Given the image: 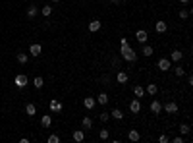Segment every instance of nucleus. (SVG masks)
<instances>
[{"label": "nucleus", "instance_id": "nucleus-7", "mask_svg": "<svg viewBox=\"0 0 193 143\" xmlns=\"http://www.w3.org/2000/svg\"><path fill=\"white\" fill-rule=\"evenodd\" d=\"M135 39L139 41V43H145L147 39H149V35H147V31H143V29H139L137 33H135Z\"/></svg>", "mask_w": 193, "mask_h": 143}, {"label": "nucleus", "instance_id": "nucleus-11", "mask_svg": "<svg viewBox=\"0 0 193 143\" xmlns=\"http://www.w3.org/2000/svg\"><path fill=\"white\" fill-rule=\"evenodd\" d=\"M50 124H52V118L48 116V114H43V118H41V126H43V128H48Z\"/></svg>", "mask_w": 193, "mask_h": 143}, {"label": "nucleus", "instance_id": "nucleus-20", "mask_svg": "<svg viewBox=\"0 0 193 143\" xmlns=\"http://www.w3.org/2000/svg\"><path fill=\"white\" fill-rule=\"evenodd\" d=\"M97 103H101V104H108V95H106V93H101V95L97 97Z\"/></svg>", "mask_w": 193, "mask_h": 143}, {"label": "nucleus", "instance_id": "nucleus-16", "mask_svg": "<svg viewBox=\"0 0 193 143\" xmlns=\"http://www.w3.org/2000/svg\"><path fill=\"white\" fill-rule=\"evenodd\" d=\"M133 93H135V97H137V99H141V97L145 95V89H143L141 85H135V87H133Z\"/></svg>", "mask_w": 193, "mask_h": 143}, {"label": "nucleus", "instance_id": "nucleus-33", "mask_svg": "<svg viewBox=\"0 0 193 143\" xmlns=\"http://www.w3.org/2000/svg\"><path fill=\"white\" fill-rule=\"evenodd\" d=\"M187 16H189V12H187V10H180V18H182V19H186Z\"/></svg>", "mask_w": 193, "mask_h": 143}, {"label": "nucleus", "instance_id": "nucleus-29", "mask_svg": "<svg viewBox=\"0 0 193 143\" xmlns=\"http://www.w3.org/2000/svg\"><path fill=\"white\" fill-rule=\"evenodd\" d=\"M98 120H101V122H106V120H110V114H108V112H102V114H98Z\"/></svg>", "mask_w": 193, "mask_h": 143}, {"label": "nucleus", "instance_id": "nucleus-9", "mask_svg": "<svg viewBox=\"0 0 193 143\" xmlns=\"http://www.w3.org/2000/svg\"><path fill=\"white\" fill-rule=\"evenodd\" d=\"M50 110H52V112H60V110H62V103L56 101V99H52L50 101Z\"/></svg>", "mask_w": 193, "mask_h": 143}, {"label": "nucleus", "instance_id": "nucleus-8", "mask_svg": "<svg viewBox=\"0 0 193 143\" xmlns=\"http://www.w3.org/2000/svg\"><path fill=\"white\" fill-rule=\"evenodd\" d=\"M83 104H85V108H95V104H97V99H93V97H87V99H83Z\"/></svg>", "mask_w": 193, "mask_h": 143}, {"label": "nucleus", "instance_id": "nucleus-13", "mask_svg": "<svg viewBox=\"0 0 193 143\" xmlns=\"http://www.w3.org/2000/svg\"><path fill=\"white\" fill-rule=\"evenodd\" d=\"M151 110H153L155 114H158L162 110V104H160V101H153V103H151Z\"/></svg>", "mask_w": 193, "mask_h": 143}, {"label": "nucleus", "instance_id": "nucleus-37", "mask_svg": "<svg viewBox=\"0 0 193 143\" xmlns=\"http://www.w3.org/2000/svg\"><path fill=\"white\" fill-rule=\"evenodd\" d=\"M112 2H114V4H118V2H122V0H112Z\"/></svg>", "mask_w": 193, "mask_h": 143}, {"label": "nucleus", "instance_id": "nucleus-5", "mask_svg": "<svg viewBox=\"0 0 193 143\" xmlns=\"http://www.w3.org/2000/svg\"><path fill=\"white\" fill-rule=\"evenodd\" d=\"M41 52H43V47H41V44H31V48H29V54L31 56H39L41 54Z\"/></svg>", "mask_w": 193, "mask_h": 143}, {"label": "nucleus", "instance_id": "nucleus-36", "mask_svg": "<svg viewBox=\"0 0 193 143\" xmlns=\"http://www.w3.org/2000/svg\"><path fill=\"white\" fill-rule=\"evenodd\" d=\"M180 2H182V4H187V2H189V0H180Z\"/></svg>", "mask_w": 193, "mask_h": 143}, {"label": "nucleus", "instance_id": "nucleus-31", "mask_svg": "<svg viewBox=\"0 0 193 143\" xmlns=\"http://www.w3.org/2000/svg\"><path fill=\"white\" fill-rule=\"evenodd\" d=\"M174 72H176V76H178V77H182V76H183V73H186V70H183V68H182V66H178V68H176V70H174Z\"/></svg>", "mask_w": 193, "mask_h": 143}, {"label": "nucleus", "instance_id": "nucleus-1", "mask_svg": "<svg viewBox=\"0 0 193 143\" xmlns=\"http://www.w3.org/2000/svg\"><path fill=\"white\" fill-rule=\"evenodd\" d=\"M120 54L124 56V60H128V62H135V60H137L135 50L128 47V43H126V44H120Z\"/></svg>", "mask_w": 193, "mask_h": 143}, {"label": "nucleus", "instance_id": "nucleus-10", "mask_svg": "<svg viewBox=\"0 0 193 143\" xmlns=\"http://www.w3.org/2000/svg\"><path fill=\"white\" fill-rule=\"evenodd\" d=\"M98 29H101V21H98V19L89 21V31H91V33H95V31H98Z\"/></svg>", "mask_w": 193, "mask_h": 143}, {"label": "nucleus", "instance_id": "nucleus-12", "mask_svg": "<svg viewBox=\"0 0 193 143\" xmlns=\"http://www.w3.org/2000/svg\"><path fill=\"white\" fill-rule=\"evenodd\" d=\"M170 58L174 60V62H180V60L183 58V52L182 50H172V54H170Z\"/></svg>", "mask_w": 193, "mask_h": 143}, {"label": "nucleus", "instance_id": "nucleus-15", "mask_svg": "<svg viewBox=\"0 0 193 143\" xmlns=\"http://www.w3.org/2000/svg\"><path fill=\"white\" fill-rule=\"evenodd\" d=\"M25 112H27V116H35V112H37L35 104H33V103H27V107H25Z\"/></svg>", "mask_w": 193, "mask_h": 143}, {"label": "nucleus", "instance_id": "nucleus-18", "mask_svg": "<svg viewBox=\"0 0 193 143\" xmlns=\"http://www.w3.org/2000/svg\"><path fill=\"white\" fill-rule=\"evenodd\" d=\"M110 116H112V118H116V120H122V118H124V112H122L120 108H114L112 112H110Z\"/></svg>", "mask_w": 193, "mask_h": 143}, {"label": "nucleus", "instance_id": "nucleus-34", "mask_svg": "<svg viewBox=\"0 0 193 143\" xmlns=\"http://www.w3.org/2000/svg\"><path fill=\"white\" fill-rule=\"evenodd\" d=\"M48 143H58V136H50L48 137Z\"/></svg>", "mask_w": 193, "mask_h": 143}, {"label": "nucleus", "instance_id": "nucleus-2", "mask_svg": "<svg viewBox=\"0 0 193 143\" xmlns=\"http://www.w3.org/2000/svg\"><path fill=\"white\" fill-rule=\"evenodd\" d=\"M14 83H16V87L23 89V87L27 85V76H23V73H18V76H16V79H14Z\"/></svg>", "mask_w": 193, "mask_h": 143}, {"label": "nucleus", "instance_id": "nucleus-30", "mask_svg": "<svg viewBox=\"0 0 193 143\" xmlns=\"http://www.w3.org/2000/svg\"><path fill=\"white\" fill-rule=\"evenodd\" d=\"M50 14H52V8L50 6H43V16H47V18H48Z\"/></svg>", "mask_w": 193, "mask_h": 143}, {"label": "nucleus", "instance_id": "nucleus-26", "mask_svg": "<svg viewBox=\"0 0 193 143\" xmlns=\"http://www.w3.org/2000/svg\"><path fill=\"white\" fill-rule=\"evenodd\" d=\"M18 62L19 64H25L27 62V54H25V52H19V54H18Z\"/></svg>", "mask_w": 193, "mask_h": 143}, {"label": "nucleus", "instance_id": "nucleus-3", "mask_svg": "<svg viewBox=\"0 0 193 143\" xmlns=\"http://www.w3.org/2000/svg\"><path fill=\"white\" fill-rule=\"evenodd\" d=\"M170 60H168V58H160V60H158V70H162V72H168V70H170Z\"/></svg>", "mask_w": 193, "mask_h": 143}, {"label": "nucleus", "instance_id": "nucleus-38", "mask_svg": "<svg viewBox=\"0 0 193 143\" xmlns=\"http://www.w3.org/2000/svg\"><path fill=\"white\" fill-rule=\"evenodd\" d=\"M52 2H58V0H52Z\"/></svg>", "mask_w": 193, "mask_h": 143}, {"label": "nucleus", "instance_id": "nucleus-21", "mask_svg": "<svg viewBox=\"0 0 193 143\" xmlns=\"http://www.w3.org/2000/svg\"><path fill=\"white\" fill-rule=\"evenodd\" d=\"M155 29H157L158 33H164V31H166V21H157V25H155Z\"/></svg>", "mask_w": 193, "mask_h": 143}, {"label": "nucleus", "instance_id": "nucleus-23", "mask_svg": "<svg viewBox=\"0 0 193 143\" xmlns=\"http://www.w3.org/2000/svg\"><path fill=\"white\" fill-rule=\"evenodd\" d=\"M153 47H143V56H147V58H149V56H153Z\"/></svg>", "mask_w": 193, "mask_h": 143}, {"label": "nucleus", "instance_id": "nucleus-17", "mask_svg": "<svg viewBox=\"0 0 193 143\" xmlns=\"http://www.w3.org/2000/svg\"><path fill=\"white\" fill-rule=\"evenodd\" d=\"M149 95H157V91H158V87H157V83H149L147 85V89H145Z\"/></svg>", "mask_w": 193, "mask_h": 143}, {"label": "nucleus", "instance_id": "nucleus-19", "mask_svg": "<svg viewBox=\"0 0 193 143\" xmlns=\"http://www.w3.org/2000/svg\"><path fill=\"white\" fill-rule=\"evenodd\" d=\"M83 139H85V133L81 130H75L73 132V141H83Z\"/></svg>", "mask_w": 193, "mask_h": 143}, {"label": "nucleus", "instance_id": "nucleus-24", "mask_svg": "<svg viewBox=\"0 0 193 143\" xmlns=\"http://www.w3.org/2000/svg\"><path fill=\"white\" fill-rule=\"evenodd\" d=\"M81 124H83V128H91V126H93V120L89 116H85L83 120H81Z\"/></svg>", "mask_w": 193, "mask_h": 143}, {"label": "nucleus", "instance_id": "nucleus-4", "mask_svg": "<svg viewBox=\"0 0 193 143\" xmlns=\"http://www.w3.org/2000/svg\"><path fill=\"white\" fill-rule=\"evenodd\" d=\"M129 110H131L133 114H137L139 110H141V103H139V99H133V101L129 103Z\"/></svg>", "mask_w": 193, "mask_h": 143}, {"label": "nucleus", "instance_id": "nucleus-27", "mask_svg": "<svg viewBox=\"0 0 193 143\" xmlns=\"http://www.w3.org/2000/svg\"><path fill=\"white\" fill-rule=\"evenodd\" d=\"M27 16H29V18H35V16H37V6H29V10H27Z\"/></svg>", "mask_w": 193, "mask_h": 143}, {"label": "nucleus", "instance_id": "nucleus-28", "mask_svg": "<svg viewBox=\"0 0 193 143\" xmlns=\"http://www.w3.org/2000/svg\"><path fill=\"white\" fill-rule=\"evenodd\" d=\"M189 130H191V128H189L187 124H182V126H180V132H182L183 136H186V133H189Z\"/></svg>", "mask_w": 193, "mask_h": 143}, {"label": "nucleus", "instance_id": "nucleus-14", "mask_svg": "<svg viewBox=\"0 0 193 143\" xmlns=\"http://www.w3.org/2000/svg\"><path fill=\"white\" fill-rule=\"evenodd\" d=\"M116 81H118V83H128V73H126V72H118Z\"/></svg>", "mask_w": 193, "mask_h": 143}, {"label": "nucleus", "instance_id": "nucleus-22", "mask_svg": "<svg viewBox=\"0 0 193 143\" xmlns=\"http://www.w3.org/2000/svg\"><path fill=\"white\" fill-rule=\"evenodd\" d=\"M33 85H35L37 89H43V85H44L43 77H35V79H33Z\"/></svg>", "mask_w": 193, "mask_h": 143}, {"label": "nucleus", "instance_id": "nucleus-32", "mask_svg": "<svg viewBox=\"0 0 193 143\" xmlns=\"http://www.w3.org/2000/svg\"><path fill=\"white\" fill-rule=\"evenodd\" d=\"M98 137H101V139H108V130H101Z\"/></svg>", "mask_w": 193, "mask_h": 143}, {"label": "nucleus", "instance_id": "nucleus-35", "mask_svg": "<svg viewBox=\"0 0 193 143\" xmlns=\"http://www.w3.org/2000/svg\"><path fill=\"white\" fill-rule=\"evenodd\" d=\"M172 141H174V143H183V137H182V136H178V137H174Z\"/></svg>", "mask_w": 193, "mask_h": 143}, {"label": "nucleus", "instance_id": "nucleus-6", "mask_svg": "<svg viewBox=\"0 0 193 143\" xmlns=\"http://www.w3.org/2000/svg\"><path fill=\"white\" fill-rule=\"evenodd\" d=\"M164 110H166L168 114H176V112H178V104H176V103H166V104H164Z\"/></svg>", "mask_w": 193, "mask_h": 143}, {"label": "nucleus", "instance_id": "nucleus-25", "mask_svg": "<svg viewBox=\"0 0 193 143\" xmlns=\"http://www.w3.org/2000/svg\"><path fill=\"white\" fill-rule=\"evenodd\" d=\"M129 139L131 141H139V132H137V130H131V132H129Z\"/></svg>", "mask_w": 193, "mask_h": 143}]
</instances>
